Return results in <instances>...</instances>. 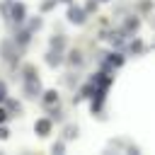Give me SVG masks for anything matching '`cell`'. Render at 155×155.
Segmentation results:
<instances>
[{
  "instance_id": "obj_1",
  "label": "cell",
  "mask_w": 155,
  "mask_h": 155,
  "mask_svg": "<svg viewBox=\"0 0 155 155\" xmlns=\"http://www.w3.org/2000/svg\"><path fill=\"white\" fill-rule=\"evenodd\" d=\"M7 19L22 27V24H24V19H27V7H24L22 2H10V10H7Z\"/></svg>"
},
{
  "instance_id": "obj_2",
  "label": "cell",
  "mask_w": 155,
  "mask_h": 155,
  "mask_svg": "<svg viewBox=\"0 0 155 155\" xmlns=\"http://www.w3.org/2000/svg\"><path fill=\"white\" fill-rule=\"evenodd\" d=\"M68 19H70L73 24H82V22H85V10H82V7H75V5H73V7L68 10Z\"/></svg>"
},
{
  "instance_id": "obj_3",
  "label": "cell",
  "mask_w": 155,
  "mask_h": 155,
  "mask_svg": "<svg viewBox=\"0 0 155 155\" xmlns=\"http://www.w3.org/2000/svg\"><path fill=\"white\" fill-rule=\"evenodd\" d=\"M24 92L29 97H36L41 92V85H39V78H31V80H24Z\"/></svg>"
},
{
  "instance_id": "obj_4",
  "label": "cell",
  "mask_w": 155,
  "mask_h": 155,
  "mask_svg": "<svg viewBox=\"0 0 155 155\" xmlns=\"http://www.w3.org/2000/svg\"><path fill=\"white\" fill-rule=\"evenodd\" d=\"M34 128H36V133H41V136H48V131H51V121H48V119H39Z\"/></svg>"
},
{
  "instance_id": "obj_5",
  "label": "cell",
  "mask_w": 155,
  "mask_h": 155,
  "mask_svg": "<svg viewBox=\"0 0 155 155\" xmlns=\"http://www.w3.org/2000/svg\"><path fill=\"white\" fill-rule=\"evenodd\" d=\"M46 61H48V65H58V63L63 61V56H61V51H58V48H51V51H48V56H46Z\"/></svg>"
},
{
  "instance_id": "obj_6",
  "label": "cell",
  "mask_w": 155,
  "mask_h": 155,
  "mask_svg": "<svg viewBox=\"0 0 155 155\" xmlns=\"http://www.w3.org/2000/svg\"><path fill=\"white\" fill-rule=\"evenodd\" d=\"M29 36H31V31H29V29H22V31H17V39H15V41H17L19 46H24V44H29Z\"/></svg>"
},
{
  "instance_id": "obj_7",
  "label": "cell",
  "mask_w": 155,
  "mask_h": 155,
  "mask_svg": "<svg viewBox=\"0 0 155 155\" xmlns=\"http://www.w3.org/2000/svg\"><path fill=\"white\" fill-rule=\"evenodd\" d=\"M68 61H70V65H80V63H82V53H80L78 48H73V51H70V58H68Z\"/></svg>"
},
{
  "instance_id": "obj_8",
  "label": "cell",
  "mask_w": 155,
  "mask_h": 155,
  "mask_svg": "<svg viewBox=\"0 0 155 155\" xmlns=\"http://www.w3.org/2000/svg\"><path fill=\"white\" fill-rule=\"evenodd\" d=\"M56 99H58V92H56V90H48V92H44V102H46V104H53Z\"/></svg>"
},
{
  "instance_id": "obj_9",
  "label": "cell",
  "mask_w": 155,
  "mask_h": 155,
  "mask_svg": "<svg viewBox=\"0 0 155 155\" xmlns=\"http://www.w3.org/2000/svg\"><path fill=\"white\" fill-rule=\"evenodd\" d=\"M63 46H65V39H63V36H53V39H51V48H58V51H61Z\"/></svg>"
},
{
  "instance_id": "obj_10",
  "label": "cell",
  "mask_w": 155,
  "mask_h": 155,
  "mask_svg": "<svg viewBox=\"0 0 155 155\" xmlns=\"http://www.w3.org/2000/svg\"><path fill=\"white\" fill-rule=\"evenodd\" d=\"M138 29V19H131V22H126V27H124V31H136Z\"/></svg>"
},
{
  "instance_id": "obj_11",
  "label": "cell",
  "mask_w": 155,
  "mask_h": 155,
  "mask_svg": "<svg viewBox=\"0 0 155 155\" xmlns=\"http://www.w3.org/2000/svg\"><path fill=\"white\" fill-rule=\"evenodd\" d=\"M75 136H78V128L75 126H68L65 128V138H75Z\"/></svg>"
},
{
  "instance_id": "obj_12",
  "label": "cell",
  "mask_w": 155,
  "mask_h": 155,
  "mask_svg": "<svg viewBox=\"0 0 155 155\" xmlns=\"http://www.w3.org/2000/svg\"><path fill=\"white\" fill-rule=\"evenodd\" d=\"M53 5H56V0H46V2L41 5V10H44V12H48V10L53 7Z\"/></svg>"
},
{
  "instance_id": "obj_13",
  "label": "cell",
  "mask_w": 155,
  "mask_h": 155,
  "mask_svg": "<svg viewBox=\"0 0 155 155\" xmlns=\"http://www.w3.org/2000/svg\"><path fill=\"white\" fill-rule=\"evenodd\" d=\"M5 99H7V87L0 82V102H5Z\"/></svg>"
},
{
  "instance_id": "obj_14",
  "label": "cell",
  "mask_w": 155,
  "mask_h": 155,
  "mask_svg": "<svg viewBox=\"0 0 155 155\" xmlns=\"http://www.w3.org/2000/svg\"><path fill=\"white\" fill-rule=\"evenodd\" d=\"M131 51H143V46H140V41H133V44H131Z\"/></svg>"
},
{
  "instance_id": "obj_15",
  "label": "cell",
  "mask_w": 155,
  "mask_h": 155,
  "mask_svg": "<svg viewBox=\"0 0 155 155\" xmlns=\"http://www.w3.org/2000/svg\"><path fill=\"white\" fill-rule=\"evenodd\" d=\"M10 111H19V104L17 102H10Z\"/></svg>"
},
{
  "instance_id": "obj_16",
  "label": "cell",
  "mask_w": 155,
  "mask_h": 155,
  "mask_svg": "<svg viewBox=\"0 0 155 155\" xmlns=\"http://www.w3.org/2000/svg\"><path fill=\"white\" fill-rule=\"evenodd\" d=\"M53 153H63V143H56L53 145Z\"/></svg>"
},
{
  "instance_id": "obj_17",
  "label": "cell",
  "mask_w": 155,
  "mask_h": 155,
  "mask_svg": "<svg viewBox=\"0 0 155 155\" xmlns=\"http://www.w3.org/2000/svg\"><path fill=\"white\" fill-rule=\"evenodd\" d=\"M2 121H7V111H5V109H0V124H2Z\"/></svg>"
},
{
  "instance_id": "obj_18",
  "label": "cell",
  "mask_w": 155,
  "mask_h": 155,
  "mask_svg": "<svg viewBox=\"0 0 155 155\" xmlns=\"http://www.w3.org/2000/svg\"><path fill=\"white\" fill-rule=\"evenodd\" d=\"M0 138H7V131L5 128H0Z\"/></svg>"
},
{
  "instance_id": "obj_19",
  "label": "cell",
  "mask_w": 155,
  "mask_h": 155,
  "mask_svg": "<svg viewBox=\"0 0 155 155\" xmlns=\"http://www.w3.org/2000/svg\"><path fill=\"white\" fill-rule=\"evenodd\" d=\"M63 2H70V0H63Z\"/></svg>"
}]
</instances>
